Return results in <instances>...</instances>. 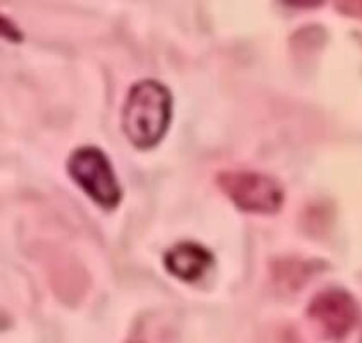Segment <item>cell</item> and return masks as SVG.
Masks as SVG:
<instances>
[{
    "instance_id": "obj_5",
    "label": "cell",
    "mask_w": 362,
    "mask_h": 343,
    "mask_svg": "<svg viewBox=\"0 0 362 343\" xmlns=\"http://www.w3.org/2000/svg\"><path fill=\"white\" fill-rule=\"evenodd\" d=\"M214 264V255L197 243H179L165 255V267L182 281H197Z\"/></svg>"
},
{
    "instance_id": "obj_1",
    "label": "cell",
    "mask_w": 362,
    "mask_h": 343,
    "mask_svg": "<svg viewBox=\"0 0 362 343\" xmlns=\"http://www.w3.org/2000/svg\"><path fill=\"white\" fill-rule=\"evenodd\" d=\"M172 120V94L154 80L131 87L122 110V129L136 149H152L163 140Z\"/></svg>"
},
{
    "instance_id": "obj_7",
    "label": "cell",
    "mask_w": 362,
    "mask_h": 343,
    "mask_svg": "<svg viewBox=\"0 0 362 343\" xmlns=\"http://www.w3.org/2000/svg\"><path fill=\"white\" fill-rule=\"evenodd\" d=\"M297 272H300V274H297V276H304V278H308V276H310V271H308V269H303V271H297ZM293 276H296V269H292V271H283V279L293 278Z\"/></svg>"
},
{
    "instance_id": "obj_2",
    "label": "cell",
    "mask_w": 362,
    "mask_h": 343,
    "mask_svg": "<svg viewBox=\"0 0 362 343\" xmlns=\"http://www.w3.org/2000/svg\"><path fill=\"white\" fill-rule=\"evenodd\" d=\"M219 190L240 211L255 214H276L283 207L285 191L272 177L250 170H225L216 177Z\"/></svg>"
},
{
    "instance_id": "obj_4",
    "label": "cell",
    "mask_w": 362,
    "mask_h": 343,
    "mask_svg": "<svg viewBox=\"0 0 362 343\" xmlns=\"http://www.w3.org/2000/svg\"><path fill=\"white\" fill-rule=\"evenodd\" d=\"M308 317L325 339L343 342L361 325L362 313L352 293L329 289L317 293L308 306Z\"/></svg>"
},
{
    "instance_id": "obj_8",
    "label": "cell",
    "mask_w": 362,
    "mask_h": 343,
    "mask_svg": "<svg viewBox=\"0 0 362 343\" xmlns=\"http://www.w3.org/2000/svg\"><path fill=\"white\" fill-rule=\"evenodd\" d=\"M286 6H299V7H317V6H322V2H285Z\"/></svg>"
},
{
    "instance_id": "obj_3",
    "label": "cell",
    "mask_w": 362,
    "mask_h": 343,
    "mask_svg": "<svg viewBox=\"0 0 362 343\" xmlns=\"http://www.w3.org/2000/svg\"><path fill=\"white\" fill-rule=\"evenodd\" d=\"M74 182L105 209H115L120 204L122 191L117 182L115 172L105 152L98 147H80L71 154L67 163Z\"/></svg>"
},
{
    "instance_id": "obj_6",
    "label": "cell",
    "mask_w": 362,
    "mask_h": 343,
    "mask_svg": "<svg viewBox=\"0 0 362 343\" xmlns=\"http://www.w3.org/2000/svg\"><path fill=\"white\" fill-rule=\"evenodd\" d=\"M0 23H2V34H4V37H7V39H11V41H16V42H20L21 41V34H20V30H18L16 27H14V25H11V21L7 20L6 16H2V20H0Z\"/></svg>"
}]
</instances>
